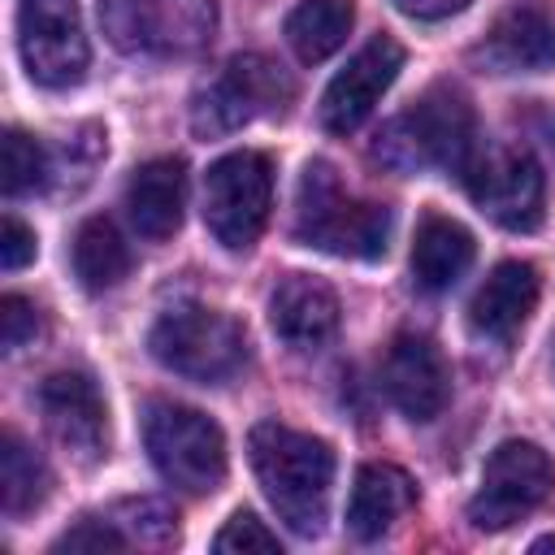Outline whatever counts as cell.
<instances>
[{"label": "cell", "instance_id": "cell-1", "mask_svg": "<svg viewBox=\"0 0 555 555\" xmlns=\"http://www.w3.org/2000/svg\"><path fill=\"white\" fill-rule=\"evenodd\" d=\"M247 451H251L256 481L269 507L278 512V520H286V529L299 538H317L325 529L330 486H334L330 442L278 421H260L247 434Z\"/></svg>", "mask_w": 555, "mask_h": 555}, {"label": "cell", "instance_id": "cell-2", "mask_svg": "<svg viewBox=\"0 0 555 555\" xmlns=\"http://www.w3.org/2000/svg\"><path fill=\"white\" fill-rule=\"evenodd\" d=\"M477 152V117L460 87H429L408 113L390 117L373 143V156L395 173H464Z\"/></svg>", "mask_w": 555, "mask_h": 555}, {"label": "cell", "instance_id": "cell-3", "mask_svg": "<svg viewBox=\"0 0 555 555\" xmlns=\"http://www.w3.org/2000/svg\"><path fill=\"white\" fill-rule=\"evenodd\" d=\"M390 208L351 199L325 160H308L295 195V238L343 260H382L390 243Z\"/></svg>", "mask_w": 555, "mask_h": 555}, {"label": "cell", "instance_id": "cell-4", "mask_svg": "<svg viewBox=\"0 0 555 555\" xmlns=\"http://www.w3.org/2000/svg\"><path fill=\"white\" fill-rule=\"evenodd\" d=\"M143 447L156 473L186 494H212L225 481V434L199 408L152 399L143 408Z\"/></svg>", "mask_w": 555, "mask_h": 555}, {"label": "cell", "instance_id": "cell-5", "mask_svg": "<svg viewBox=\"0 0 555 555\" xmlns=\"http://www.w3.org/2000/svg\"><path fill=\"white\" fill-rule=\"evenodd\" d=\"M147 351L178 377L225 382L247 360V334L230 312L204 304H178L156 317L147 334Z\"/></svg>", "mask_w": 555, "mask_h": 555}, {"label": "cell", "instance_id": "cell-6", "mask_svg": "<svg viewBox=\"0 0 555 555\" xmlns=\"http://www.w3.org/2000/svg\"><path fill=\"white\" fill-rule=\"evenodd\" d=\"M113 48L134 56H191L217 30L212 0H100Z\"/></svg>", "mask_w": 555, "mask_h": 555}, {"label": "cell", "instance_id": "cell-7", "mask_svg": "<svg viewBox=\"0 0 555 555\" xmlns=\"http://www.w3.org/2000/svg\"><path fill=\"white\" fill-rule=\"evenodd\" d=\"M273 208V165L264 152H230L204 173V225L225 251H247Z\"/></svg>", "mask_w": 555, "mask_h": 555}, {"label": "cell", "instance_id": "cell-8", "mask_svg": "<svg viewBox=\"0 0 555 555\" xmlns=\"http://www.w3.org/2000/svg\"><path fill=\"white\" fill-rule=\"evenodd\" d=\"M295 95V82L286 78V69L260 52H243L234 56L212 82L199 87L195 104H191V130L199 139H217L230 134L264 113H282Z\"/></svg>", "mask_w": 555, "mask_h": 555}, {"label": "cell", "instance_id": "cell-9", "mask_svg": "<svg viewBox=\"0 0 555 555\" xmlns=\"http://www.w3.org/2000/svg\"><path fill=\"white\" fill-rule=\"evenodd\" d=\"M473 204L503 230H538L546 208V178L529 147L520 143H486L473 152L464 169Z\"/></svg>", "mask_w": 555, "mask_h": 555}, {"label": "cell", "instance_id": "cell-10", "mask_svg": "<svg viewBox=\"0 0 555 555\" xmlns=\"http://www.w3.org/2000/svg\"><path fill=\"white\" fill-rule=\"evenodd\" d=\"M551 490H555V460L529 438H507L490 451L481 468V490L468 503V520L486 533L512 529L538 503H546Z\"/></svg>", "mask_w": 555, "mask_h": 555}, {"label": "cell", "instance_id": "cell-11", "mask_svg": "<svg viewBox=\"0 0 555 555\" xmlns=\"http://www.w3.org/2000/svg\"><path fill=\"white\" fill-rule=\"evenodd\" d=\"M17 48L30 82L48 91L78 87L87 74V35L78 0H22L17 4Z\"/></svg>", "mask_w": 555, "mask_h": 555}, {"label": "cell", "instance_id": "cell-12", "mask_svg": "<svg viewBox=\"0 0 555 555\" xmlns=\"http://www.w3.org/2000/svg\"><path fill=\"white\" fill-rule=\"evenodd\" d=\"M403 69V48L390 35H373L325 87L321 95V121L334 134H351L369 121V113L377 108V100L386 95V87L399 78Z\"/></svg>", "mask_w": 555, "mask_h": 555}, {"label": "cell", "instance_id": "cell-13", "mask_svg": "<svg viewBox=\"0 0 555 555\" xmlns=\"http://www.w3.org/2000/svg\"><path fill=\"white\" fill-rule=\"evenodd\" d=\"M39 412L48 421V434L78 460L95 464L108 442V412L100 399V386L82 369H61L39 386Z\"/></svg>", "mask_w": 555, "mask_h": 555}, {"label": "cell", "instance_id": "cell-14", "mask_svg": "<svg viewBox=\"0 0 555 555\" xmlns=\"http://www.w3.org/2000/svg\"><path fill=\"white\" fill-rule=\"evenodd\" d=\"M382 386H386L390 403L416 425L442 416V408L451 399L447 360L434 347V338H425V334H399L390 343V351L382 360Z\"/></svg>", "mask_w": 555, "mask_h": 555}, {"label": "cell", "instance_id": "cell-15", "mask_svg": "<svg viewBox=\"0 0 555 555\" xmlns=\"http://www.w3.org/2000/svg\"><path fill=\"white\" fill-rule=\"evenodd\" d=\"M269 325L291 351H321L338 334V295L312 273H286L269 295Z\"/></svg>", "mask_w": 555, "mask_h": 555}, {"label": "cell", "instance_id": "cell-16", "mask_svg": "<svg viewBox=\"0 0 555 555\" xmlns=\"http://www.w3.org/2000/svg\"><path fill=\"white\" fill-rule=\"evenodd\" d=\"M473 61H481L494 74H538L555 65V17L538 4H512L494 17L486 39L473 48Z\"/></svg>", "mask_w": 555, "mask_h": 555}, {"label": "cell", "instance_id": "cell-17", "mask_svg": "<svg viewBox=\"0 0 555 555\" xmlns=\"http://www.w3.org/2000/svg\"><path fill=\"white\" fill-rule=\"evenodd\" d=\"M538 304V269L529 260H503L477 286L468 304V330L486 343H512Z\"/></svg>", "mask_w": 555, "mask_h": 555}, {"label": "cell", "instance_id": "cell-18", "mask_svg": "<svg viewBox=\"0 0 555 555\" xmlns=\"http://www.w3.org/2000/svg\"><path fill=\"white\" fill-rule=\"evenodd\" d=\"M126 208L143 238L152 243L169 238L182 225V208H186V165L178 156H156L139 165L126 186Z\"/></svg>", "mask_w": 555, "mask_h": 555}, {"label": "cell", "instance_id": "cell-19", "mask_svg": "<svg viewBox=\"0 0 555 555\" xmlns=\"http://www.w3.org/2000/svg\"><path fill=\"white\" fill-rule=\"evenodd\" d=\"M416 503V486L399 464H360L351 499H347V529L360 542H377L395 529V520Z\"/></svg>", "mask_w": 555, "mask_h": 555}, {"label": "cell", "instance_id": "cell-20", "mask_svg": "<svg viewBox=\"0 0 555 555\" xmlns=\"http://www.w3.org/2000/svg\"><path fill=\"white\" fill-rule=\"evenodd\" d=\"M473 256H477V243L460 221L442 212L421 217L412 238V278L421 291H451L468 273Z\"/></svg>", "mask_w": 555, "mask_h": 555}, {"label": "cell", "instance_id": "cell-21", "mask_svg": "<svg viewBox=\"0 0 555 555\" xmlns=\"http://www.w3.org/2000/svg\"><path fill=\"white\" fill-rule=\"evenodd\" d=\"M351 22H356L351 0H299L286 13V43L304 65H317L347 43Z\"/></svg>", "mask_w": 555, "mask_h": 555}, {"label": "cell", "instance_id": "cell-22", "mask_svg": "<svg viewBox=\"0 0 555 555\" xmlns=\"http://www.w3.org/2000/svg\"><path fill=\"white\" fill-rule=\"evenodd\" d=\"M48 490H52L48 460L17 429H4L0 434V499H4V512L26 516L48 499Z\"/></svg>", "mask_w": 555, "mask_h": 555}, {"label": "cell", "instance_id": "cell-23", "mask_svg": "<svg viewBox=\"0 0 555 555\" xmlns=\"http://www.w3.org/2000/svg\"><path fill=\"white\" fill-rule=\"evenodd\" d=\"M74 273L87 291H108L130 273L126 238L108 217H87L74 234Z\"/></svg>", "mask_w": 555, "mask_h": 555}, {"label": "cell", "instance_id": "cell-24", "mask_svg": "<svg viewBox=\"0 0 555 555\" xmlns=\"http://www.w3.org/2000/svg\"><path fill=\"white\" fill-rule=\"evenodd\" d=\"M48 182V152L26 130H4L0 139V186L4 195H26Z\"/></svg>", "mask_w": 555, "mask_h": 555}, {"label": "cell", "instance_id": "cell-25", "mask_svg": "<svg viewBox=\"0 0 555 555\" xmlns=\"http://www.w3.org/2000/svg\"><path fill=\"white\" fill-rule=\"evenodd\" d=\"M108 516L139 546H169V542H178V516L160 499H121V503L108 507Z\"/></svg>", "mask_w": 555, "mask_h": 555}, {"label": "cell", "instance_id": "cell-26", "mask_svg": "<svg viewBox=\"0 0 555 555\" xmlns=\"http://www.w3.org/2000/svg\"><path fill=\"white\" fill-rule=\"evenodd\" d=\"M212 551H217V555H251V551H260V555H282V542H278V533L264 529V520H256L251 512H234V516L221 525V533L212 538Z\"/></svg>", "mask_w": 555, "mask_h": 555}, {"label": "cell", "instance_id": "cell-27", "mask_svg": "<svg viewBox=\"0 0 555 555\" xmlns=\"http://www.w3.org/2000/svg\"><path fill=\"white\" fill-rule=\"evenodd\" d=\"M130 546V538L117 529V520L104 512V516H82L74 529H65L52 551H121Z\"/></svg>", "mask_w": 555, "mask_h": 555}, {"label": "cell", "instance_id": "cell-28", "mask_svg": "<svg viewBox=\"0 0 555 555\" xmlns=\"http://www.w3.org/2000/svg\"><path fill=\"white\" fill-rule=\"evenodd\" d=\"M39 330H43V321H39V308L30 299H22V295L0 299V343H4V351H22L26 343L39 338Z\"/></svg>", "mask_w": 555, "mask_h": 555}, {"label": "cell", "instance_id": "cell-29", "mask_svg": "<svg viewBox=\"0 0 555 555\" xmlns=\"http://www.w3.org/2000/svg\"><path fill=\"white\" fill-rule=\"evenodd\" d=\"M35 251H39L35 230H30L26 221H17L13 212H4V221H0V264H4L9 273H17L22 264L35 260Z\"/></svg>", "mask_w": 555, "mask_h": 555}, {"label": "cell", "instance_id": "cell-30", "mask_svg": "<svg viewBox=\"0 0 555 555\" xmlns=\"http://www.w3.org/2000/svg\"><path fill=\"white\" fill-rule=\"evenodd\" d=\"M395 9L416 17V22H442L460 9H468V0H395Z\"/></svg>", "mask_w": 555, "mask_h": 555}, {"label": "cell", "instance_id": "cell-31", "mask_svg": "<svg viewBox=\"0 0 555 555\" xmlns=\"http://www.w3.org/2000/svg\"><path fill=\"white\" fill-rule=\"evenodd\" d=\"M533 551H555V538H538V542H533Z\"/></svg>", "mask_w": 555, "mask_h": 555}]
</instances>
